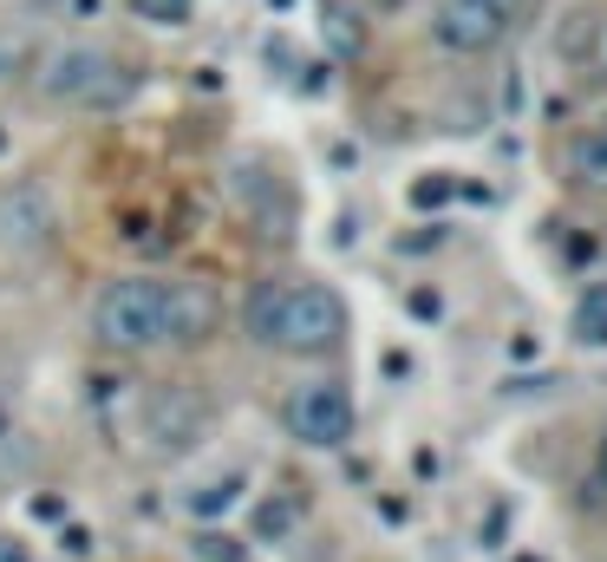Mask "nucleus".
Returning a JSON list of instances; mask_svg holds the SVG:
<instances>
[{
  "label": "nucleus",
  "mask_w": 607,
  "mask_h": 562,
  "mask_svg": "<svg viewBox=\"0 0 607 562\" xmlns=\"http://www.w3.org/2000/svg\"><path fill=\"white\" fill-rule=\"evenodd\" d=\"M209 301L190 282H150V275H118L92 295V334L118 354H144L163 340H203Z\"/></svg>",
  "instance_id": "1"
},
{
  "label": "nucleus",
  "mask_w": 607,
  "mask_h": 562,
  "mask_svg": "<svg viewBox=\"0 0 607 562\" xmlns=\"http://www.w3.org/2000/svg\"><path fill=\"white\" fill-rule=\"evenodd\" d=\"M242 327L255 347L320 360L347 340V301L320 282H255L242 301Z\"/></svg>",
  "instance_id": "2"
},
{
  "label": "nucleus",
  "mask_w": 607,
  "mask_h": 562,
  "mask_svg": "<svg viewBox=\"0 0 607 562\" xmlns=\"http://www.w3.org/2000/svg\"><path fill=\"white\" fill-rule=\"evenodd\" d=\"M39 92L52 105H105L124 92V65L92 39H65L39 59Z\"/></svg>",
  "instance_id": "3"
},
{
  "label": "nucleus",
  "mask_w": 607,
  "mask_h": 562,
  "mask_svg": "<svg viewBox=\"0 0 607 562\" xmlns=\"http://www.w3.org/2000/svg\"><path fill=\"white\" fill-rule=\"evenodd\" d=\"M288 432L314 452H340L353 439V393L340 380H307L288 393Z\"/></svg>",
  "instance_id": "4"
},
{
  "label": "nucleus",
  "mask_w": 607,
  "mask_h": 562,
  "mask_svg": "<svg viewBox=\"0 0 607 562\" xmlns=\"http://www.w3.org/2000/svg\"><path fill=\"white\" fill-rule=\"evenodd\" d=\"M510 33V13H497L490 0H445L432 13V39L451 52H497Z\"/></svg>",
  "instance_id": "5"
},
{
  "label": "nucleus",
  "mask_w": 607,
  "mask_h": 562,
  "mask_svg": "<svg viewBox=\"0 0 607 562\" xmlns=\"http://www.w3.org/2000/svg\"><path fill=\"white\" fill-rule=\"evenodd\" d=\"M562 170L582 190H607V131H575L569 151H562Z\"/></svg>",
  "instance_id": "6"
},
{
  "label": "nucleus",
  "mask_w": 607,
  "mask_h": 562,
  "mask_svg": "<svg viewBox=\"0 0 607 562\" xmlns=\"http://www.w3.org/2000/svg\"><path fill=\"white\" fill-rule=\"evenodd\" d=\"M190 432H196V406L177 399V393H157L150 399V439L157 445H190Z\"/></svg>",
  "instance_id": "7"
},
{
  "label": "nucleus",
  "mask_w": 607,
  "mask_h": 562,
  "mask_svg": "<svg viewBox=\"0 0 607 562\" xmlns=\"http://www.w3.org/2000/svg\"><path fill=\"white\" fill-rule=\"evenodd\" d=\"M575 340L582 347H607V282L582 288V301H575Z\"/></svg>",
  "instance_id": "8"
},
{
  "label": "nucleus",
  "mask_w": 607,
  "mask_h": 562,
  "mask_svg": "<svg viewBox=\"0 0 607 562\" xmlns=\"http://www.w3.org/2000/svg\"><path fill=\"white\" fill-rule=\"evenodd\" d=\"M124 7L150 26H190V13H196V0H124Z\"/></svg>",
  "instance_id": "9"
},
{
  "label": "nucleus",
  "mask_w": 607,
  "mask_h": 562,
  "mask_svg": "<svg viewBox=\"0 0 607 562\" xmlns=\"http://www.w3.org/2000/svg\"><path fill=\"white\" fill-rule=\"evenodd\" d=\"M235 498H242V478L229 471V478H216V485H203V491L190 498V511H196V517H216V511H229Z\"/></svg>",
  "instance_id": "10"
},
{
  "label": "nucleus",
  "mask_w": 607,
  "mask_h": 562,
  "mask_svg": "<svg viewBox=\"0 0 607 562\" xmlns=\"http://www.w3.org/2000/svg\"><path fill=\"white\" fill-rule=\"evenodd\" d=\"M190 550H196V562H242V557H248V550H242V543H235L229 530H203V537H196Z\"/></svg>",
  "instance_id": "11"
},
{
  "label": "nucleus",
  "mask_w": 607,
  "mask_h": 562,
  "mask_svg": "<svg viewBox=\"0 0 607 562\" xmlns=\"http://www.w3.org/2000/svg\"><path fill=\"white\" fill-rule=\"evenodd\" d=\"M333 7H347V13H399L405 0H333Z\"/></svg>",
  "instance_id": "12"
},
{
  "label": "nucleus",
  "mask_w": 607,
  "mask_h": 562,
  "mask_svg": "<svg viewBox=\"0 0 607 562\" xmlns=\"http://www.w3.org/2000/svg\"><path fill=\"white\" fill-rule=\"evenodd\" d=\"M0 562H33V550L20 537H0Z\"/></svg>",
  "instance_id": "13"
},
{
  "label": "nucleus",
  "mask_w": 607,
  "mask_h": 562,
  "mask_svg": "<svg viewBox=\"0 0 607 562\" xmlns=\"http://www.w3.org/2000/svg\"><path fill=\"white\" fill-rule=\"evenodd\" d=\"M490 7H497V13H510V20H517V13H523V7H530V0H490Z\"/></svg>",
  "instance_id": "14"
},
{
  "label": "nucleus",
  "mask_w": 607,
  "mask_h": 562,
  "mask_svg": "<svg viewBox=\"0 0 607 562\" xmlns=\"http://www.w3.org/2000/svg\"><path fill=\"white\" fill-rule=\"evenodd\" d=\"M595 471H602V485H607V439H602V458H595Z\"/></svg>",
  "instance_id": "15"
}]
</instances>
